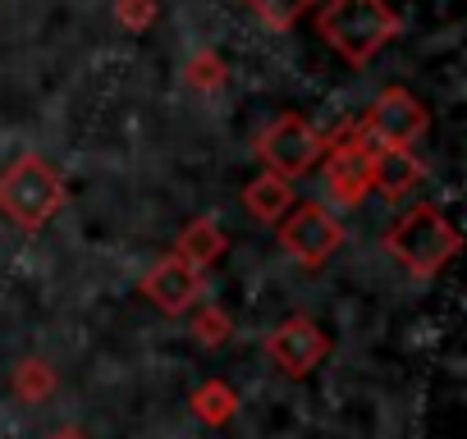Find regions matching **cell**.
<instances>
[{"label": "cell", "instance_id": "cell-1", "mask_svg": "<svg viewBox=\"0 0 467 439\" xmlns=\"http://www.w3.org/2000/svg\"><path fill=\"white\" fill-rule=\"evenodd\" d=\"M317 33L348 65H371L403 33V19L389 0H321Z\"/></svg>", "mask_w": 467, "mask_h": 439}, {"label": "cell", "instance_id": "cell-2", "mask_svg": "<svg viewBox=\"0 0 467 439\" xmlns=\"http://www.w3.org/2000/svg\"><path fill=\"white\" fill-rule=\"evenodd\" d=\"M380 243H385V252H389L408 275L431 280V275H440V271L458 257L462 234L449 225V220H444L431 201H417V206H408V210H399V215L389 220V230L380 234Z\"/></svg>", "mask_w": 467, "mask_h": 439}, {"label": "cell", "instance_id": "cell-3", "mask_svg": "<svg viewBox=\"0 0 467 439\" xmlns=\"http://www.w3.org/2000/svg\"><path fill=\"white\" fill-rule=\"evenodd\" d=\"M60 206H65V179L47 156L28 151L0 174V215H5L10 225L37 234L56 220Z\"/></svg>", "mask_w": 467, "mask_h": 439}, {"label": "cell", "instance_id": "cell-4", "mask_svg": "<svg viewBox=\"0 0 467 439\" xmlns=\"http://www.w3.org/2000/svg\"><path fill=\"white\" fill-rule=\"evenodd\" d=\"M257 156H262V165H266V174H280V179H298V174H307L312 165H321V156H326V133L312 124V119H303V115H280V119H271L262 133H257Z\"/></svg>", "mask_w": 467, "mask_h": 439}, {"label": "cell", "instance_id": "cell-5", "mask_svg": "<svg viewBox=\"0 0 467 439\" xmlns=\"http://www.w3.org/2000/svg\"><path fill=\"white\" fill-rule=\"evenodd\" d=\"M280 248L303 271H321L344 248V220L321 201H294L289 215L280 220Z\"/></svg>", "mask_w": 467, "mask_h": 439}, {"label": "cell", "instance_id": "cell-6", "mask_svg": "<svg viewBox=\"0 0 467 439\" xmlns=\"http://www.w3.org/2000/svg\"><path fill=\"white\" fill-rule=\"evenodd\" d=\"M362 133H367V142L380 151V147H394V151H412L426 133H431V110L408 92V87H385L376 101H371V110H367V119H362Z\"/></svg>", "mask_w": 467, "mask_h": 439}, {"label": "cell", "instance_id": "cell-7", "mask_svg": "<svg viewBox=\"0 0 467 439\" xmlns=\"http://www.w3.org/2000/svg\"><path fill=\"white\" fill-rule=\"evenodd\" d=\"M262 352L271 357V366H275L280 375L303 380V375H312V371L330 357V334H326L307 311H294V316H285L275 330H266Z\"/></svg>", "mask_w": 467, "mask_h": 439}, {"label": "cell", "instance_id": "cell-8", "mask_svg": "<svg viewBox=\"0 0 467 439\" xmlns=\"http://www.w3.org/2000/svg\"><path fill=\"white\" fill-rule=\"evenodd\" d=\"M142 293H147L151 307H161L165 316H183V311H192V307L202 302V275L170 252V257H161V261L142 275Z\"/></svg>", "mask_w": 467, "mask_h": 439}, {"label": "cell", "instance_id": "cell-9", "mask_svg": "<svg viewBox=\"0 0 467 439\" xmlns=\"http://www.w3.org/2000/svg\"><path fill=\"white\" fill-rule=\"evenodd\" d=\"M421 183H426V165L412 151H394V147L371 151V192H380L389 206L408 201Z\"/></svg>", "mask_w": 467, "mask_h": 439}, {"label": "cell", "instance_id": "cell-10", "mask_svg": "<svg viewBox=\"0 0 467 439\" xmlns=\"http://www.w3.org/2000/svg\"><path fill=\"white\" fill-rule=\"evenodd\" d=\"M224 252H229V234L215 225L211 215H197L192 225H183V234H179V243H174V257H179L183 266H192L197 275H206Z\"/></svg>", "mask_w": 467, "mask_h": 439}, {"label": "cell", "instance_id": "cell-11", "mask_svg": "<svg viewBox=\"0 0 467 439\" xmlns=\"http://www.w3.org/2000/svg\"><path fill=\"white\" fill-rule=\"evenodd\" d=\"M294 201H298V192H294V183L280 179V174H257V179H248V188H244V206H248L253 220H262V225H280Z\"/></svg>", "mask_w": 467, "mask_h": 439}, {"label": "cell", "instance_id": "cell-12", "mask_svg": "<svg viewBox=\"0 0 467 439\" xmlns=\"http://www.w3.org/2000/svg\"><path fill=\"white\" fill-rule=\"evenodd\" d=\"M183 83H188L192 92H220V87L229 83V65H224L211 46H202V51L188 56V65H183Z\"/></svg>", "mask_w": 467, "mask_h": 439}, {"label": "cell", "instance_id": "cell-13", "mask_svg": "<svg viewBox=\"0 0 467 439\" xmlns=\"http://www.w3.org/2000/svg\"><path fill=\"white\" fill-rule=\"evenodd\" d=\"M15 393H19L24 403H47V398L56 393V371H51V362L24 357V362L15 366Z\"/></svg>", "mask_w": 467, "mask_h": 439}, {"label": "cell", "instance_id": "cell-14", "mask_svg": "<svg viewBox=\"0 0 467 439\" xmlns=\"http://www.w3.org/2000/svg\"><path fill=\"white\" fill-rule=\"evenodd\" d=\"M192 412H197L202 421H211V425H224L234 412H239V393H234L224 380H211V384H202V389L192 393Z\"/></svg>", "mask_w": 467, "mask_h": 439}, {"label": "cell", "instance_id": "cell-15", "mask_svg": "<svg viewBox=\"0 0 467 439\" xmlns=\"http://www.w3.org/2000/svg\"><path fill=\"white\" fill-rule=\"evenodd\" d=\"M244 5L266 24V28H275V33H289L307 10H317L321 0H244Z\"/></svg>", "mask_w": 467, "mask_h": 439}, {"label": "cell", "instance_id": "cell-16", "mask_svg": "<svg viewBox=\"0 0 467 439\" xmlns=\"http://www.w3.org/2000/svg\"><path fill=\"white\" fill-rule=\"evenodd\" d=\"M234 334V321H229V311L224 307H197V316H192V339L202 343V348H220L224 339Z\"/></svg>", "mask_w": 467, "mask_h": 439}, {"label": "cell", "instance_id": "cell-17", "mask_svg": "<svg viewBox=\"0 0 467 439\" xmlns=\"http://www.w3.org/2000/svg\"><path fill=\"white\" fill-rule=\"evenodd\" d=\"M161 15V0H115V19L129 33H147Z\"/></svg>", "mask_w": 467, "mask_h": 439}, {"label": "cell", "instance_id": "cell-18", "mask_svg": "<svg viewBox=\"0 0 467 439\" xmlns=\"http://www.w3.org/2000/svg\"><path fill=\"white\" fill-rule=\"evenodd\" d=\"M51 439H88V434H83V430H74V425H60Z\"/></svg>", "mask_w": 467, "mask_h": 439}]
</instances>
